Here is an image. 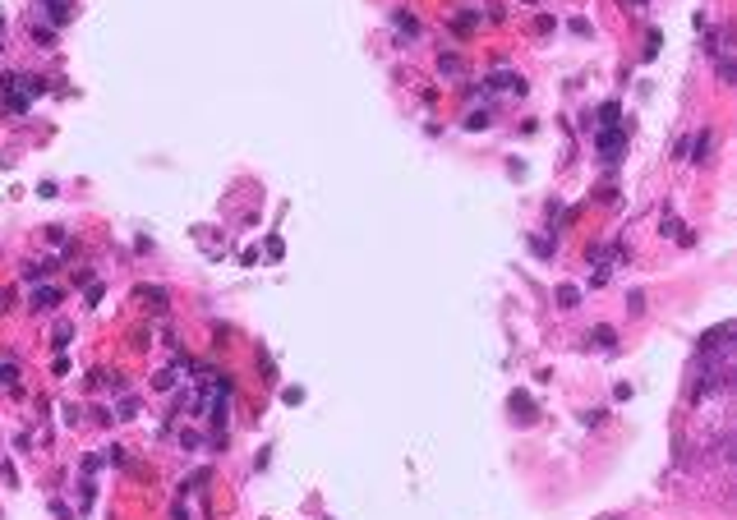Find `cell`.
Returning <instances> with one entry per match:
<instances>
[{"instance_id": "cell-8", "label": "cell", "mask_w": 737, "mask_h": 520, "mask_svg": "<svg viewBox=\"0 0 737 520\" xmlns=\"http://www.w3.org/2000/svg\"><path fill=\"white\" fill-rule=\"evenodd\" d=\"M69 341H74V327H55V336H51V345H55V350H65Z\"/></svg>"}, {"instance_id": "cell-9", "label": "cell", "mask_w": 737, "mask_h": 520, "mask_svg": "<svg viewBox=\"0 0 737 520\" xmlns=\"http://www.w3.org/2000/svg\"><path fill=\"white\" fill-rule=\"evenodd\" d=\"M392 23H396V28H401V33H406V37H415V33H419V23L410 19V14H396Z\"/></svg>"}, {"instance_id": "cell-5", "label": "cell", "mask_w": 737, "mask_h": 520, "mask_svg": "<svg viewBox=\"0 0 737 520\" xmlns=\"http://www.w3.org/2000/svg\"><path fill=\"white\" fill-rule=\"evenodd\" d=\"M51 267H55L51 258H37V263H23V277H28V281H37V277H46Z\"/></svg>"}, {"instance_id": "cell-14", "label": "cell", "mask_w": 737, "mask_h": 520, "mask_svg": "<svg viewBox=\"0 0 737 520\" xmlns=\"http://www.w3.org/2000/svg\"><path fill=\"white\" fill-rule=\"evenodd\" d=\"M281 400H286V405H300V400H304V391H300V387H286V391H281Z\"/></svg>"}, {"instance_id": "cell-13", "label": "cell", "mask_w": 737, "mask_h": 520, "mask_svg": "<svg viewBox=\"0 0 737 520\" xmlns=\"http://www.w3.org/2000/svg\"><path fill=\"white\" fill-rule=\"evenodd\" d=\"M438 69H442V74H456L461 65H456V56H438Z\"/></svg>"}, {"instance_id": "cell-3", "label": "cell", "mask_w": 737, "mask_h": 520, "mask_svg": "<svg viewBox=\"0 0 737 520\" xmlns=\"http://www.w3.org/2000/svg\"><path fill=\"white\" fill-rule=\"evenodd\" d=\"M512 414H517L521 424L535 419V405H530V396H521V391H517V396H512Z\"/></svg>"}, {"instance_id": "cell-2", "label": "cell", "mask_w": 737, "mask_h": 520, "mask_svg": "<svg viewBox=\"0 0 737 520\" xmlns=\"http://www.w3.org/2000/svg\"><path fill=\"white\" fill-rule=\"evenodd\" d=\"M55 304H60V290H55V286H37L33 290V309L46 313V309H55Z\"/></svg>"}, {"instance_id": "cell-15", "label": "cell", "mask_w": 737, "mask_h": 520, "mask_svg": "<svg viewBox=\"0 0 737 520\" xmlns=\"http://www.w3.org/2000/svg\"><path fill=\"white\" fill-rule=\"evenodd\" d=\"M157 387L171 391V387H176V373H171V368H166V373H157Z\"/></svg>"}, {"instance_id": "cell-10", "label": "cell", "mask_w": 737, "mask_h": 520, "mask_svg": "<svg viewBox=\"0 0 737 520\" xmlns=\"http://www.w3.org/2000/svg\"><path fill=\"white\" fill-rule=\"evenodd\" d=\"M617 111H622V106H617V101H608L604 111H599V120H604V129H613V124H617Z\"/></svg>"}, {"instance_id": "cell-1", "label": "cell", "mask_w": 737, "mask_h": 520, "mask_svg": "<svg viewBox=\"0 0 737 520\" xmlns=\"http://www.w3.org/2000/svg\"><path fill=\"white\" fill-rule=\"evenodd\" d=\"M599 147H604L608 161H617V152H622V133L617 129H599Z\"/></svg>"}, {"instance_id": "cell-7", "label": "cell", "mask_w": 737, "mask_h": 520, "mask_svg": "<svg viewBox=\"0 0 737 520\" xmlns=\"http://www.w3.org/2000/svg\"><path fill=\"white\" fill-rule=\"evenodd\" d=\"M46 14H51V23H65L69 19V0H46Z\"/></svg>"}, {"instance_id": "cell-4", "label": "cell", "mask_w": 737, "mask_h": 520, "mask_svg": "<svg viewBox=\"0 0 737 520\" xmlns=\"http://www.w3.org/2000/svg\"><path fill=\"white\" fill-rule=\"evenodd\" d=\"M590 341L599 345V350H613V345H617V332H613V327H594V332H590Z\"/></svg>"}, {"instance_id": "cell-16", "label": "cell", "mask_w": 737, "mask_h": 520, "mask_svg": "<svg viewBox=\"0 0 737 520\" xmlns=\"http://www.w3.org/2000/svg\"><path fill=\"white\" fill-rule=\"evenodd\" d=\"M465 124H470V129H484V124H489V111H475V115H470Z\"/></svg>"}, {"instance_id": "cell-6", "label": "cell", "mask_w": 737, "mask_h": 520, "mask_svg": "<svg viewBox=\"0 0 737 520\" xmlns=\"http://www.w3.org/2000/svg\"><path fill=\"white\" fill-rule=\"evenodd\" d=\"M581 304V290L576 286H558V309H576Z\"/></svg>"}, {"instance_id": "cell-11", "label": "cell", "mask_w": 737, "mask_h": 520, "mask_svg": "<svg viewBox=\"0 0 737 520\" xmlns=\"http://www.w3.org/2000/svg\"><path fill=\"white\" fill-rule=\"evenodd\" d=\"M33 37H37V46H55V33H51V28H33Z\"/></svg>"}, {"instance_id": "cell-17", "label": "cell", "mask_w": 737, "mask_h": 520, "mask_svg": "<svg viewBox=\"0 0 737 520\" xmlns=\"http://www.w3.org/2000/svg\"><path fill=\"white\" fill-rule=\"evenodd\" d=\"M636 5H645V0H636Z\"/></svg>"}, {"instance_id": "cell-12", "label": "cell", "mask_w": 737, "mask_h": 520, "mask_svg": "<svg viewBox=\"0 0 737 520\" xmlns=\"http://www.w3.org/2000/svg\"><path fill=\"white\" fill-rule=\"evenodd\" d=\"M14 373H19L14 364H0V387H14Z\"/></svg>"}]
</instances>
